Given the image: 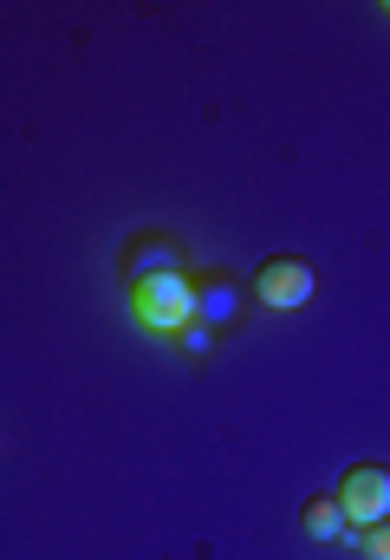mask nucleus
<instances>
[{
	"mask_svg": "<svg viewBox=\"0 0 390 560\" xmlns=\"http://www.w3.org/2000/svg\"><path fill=\"white\" fill-rule=\"evenodd\" d=\"M130 319L150 339H182L196 326V275H156V280H130Z\"/></svg>",
	"mask_w": 390,
	"mask_h": 560,
	"instance_id": "f257e3e1",
	"label": "nucleus"
},
{
	"mask_svg": "<svg viewBox=\"0 0 390 560\" xmlns=\"http://www.w3.org/2000/svg\"><path fill=\"white\" fill-rule=\"evenodd\" d=\"M339 502H345L352 528H378V522H390V469L385 463H352L345 482H339Z\"/></svg>",
	"mask_w": 390,
	"mask_h": 560,
	"instance_id": "f03ea898",
	"label": "nucleus"
},
{
	"mask_svg": "<svg viewBox=\"0 0 390 560\" xmlns=\"http://www.w3.org/2000/svg\"><path fill=\"white\" fill-rule=\"evenodd\" d=\"M255 300L260 306H273V313L306 306V300H312V261H299V255H273V261H260Z\"/></svg>",
	"mask_w": 390,
	"mask_h": 560,
	"instance_id": "7ed1b4c3",
	"label": "nucleus"
},
{
	"mask_svg": "<svg viewBox=\"0 0 390 560\" xmlns=\"http://www.w3.org/2000/svg\"><path fill=\"white\" fill-rule=\"evenodd\" d=\"M241 280H228V275H202L196 280V319L202 326H235L241 319Z\"/></svg>",
	"mask_w": 390,
	"mask_h": 560,
	"instance_id": "20e7f679",
	"label": "nucleus"
},
{
	"mask_svg": "<svg viewBox=\"0 0 390 560\" xmlns=\"http://www.w3.org/2000/svg\"><path fill=\"white\" fill-rule=\"evenodd\" d=\"M125 275L130 280H156V275H182V248L169 235H143L137 248L125 255Z\"/></svg>",
	"mask_w": 390,
	"mask_h": 560,
	"instance_id": "39448f33",
	"label": "nucleus"
},
{
	"mask_svg": "<svg viewBox=\"0 0 390 560\" xmlns=\"http://www.w3.org/2000/svg\"><path fill=\"white\" fill-rule=\"evenodd\" d=\"M299 528H306L312 541H352V535H358L352 515H345V502H339V489H332V495H312L306 515H299Z\"/></svg>",
	"mask_w": 390,
	"mask_h": 560,
	"instance_id": "423d86ee",
	"label": "nucleus"
},
{
	"mask_svg": "<svg viewBox=\"0 0 390 560\" xmlns=\"http://www.w3.org/2000/svg\"><path fill=\"white\" fill-rule=\"evenodd\" d=\"M352 541L365 548V560H390V522H378V528H358Z\"/></svg>",
	"mask_w": 390,
	"mask_h": 560,
	"instance_id": "0eeeda50",
	"label": "nucleus"
},
{
	"mask_svg": "<svg viewBox=\"0 0 390 560\" xmlns=\"http://www.w3.org/2000/svg\"><path fill=\"white\" fill-rule=\"evenodd\" d=\"M209 332H215V326H202V319H196V326H189V332H182L176 346H182L189 359H202V352H209Z\"/></svg>",
	"mask_w": 390,
	"mask_h": 560,
	"instance_id": "6e6552de",
	"label": "nucleus"
},
{
	"mask_svg": "<svg viewBox=\"0 0 390 560\" xmlns=\"http://www.w3.org/2000/svg\"><path fill=\"white\" fill-rule=\"evenodd\" d=\"M385 13H390V0H385Z\"/></svg>",
	"mask_w": 390,
	"mask_h": 560,
	"instance_id": "1a4fd4ad",
	"label": "nucleus"
}]
</instances>
